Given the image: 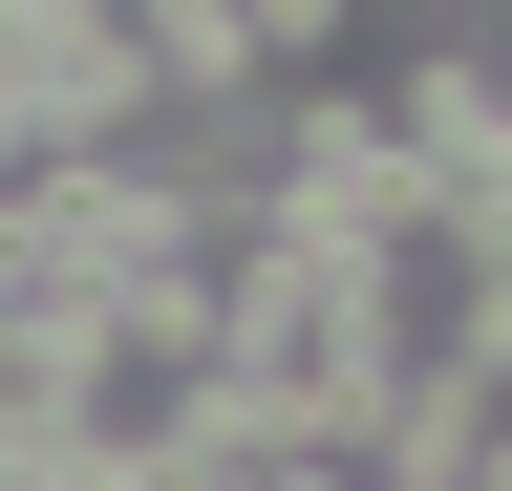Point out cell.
Wrapping results in <instances>:
<instances>
[{
    "instance_id": "obj_1",
    "label": "cell",
    "mask_w": 512,
    "mask_h": 491,
    "mask_svg": "<svg viewBox=\"0 0 512 491\" xmlns=\"http://www.w3.org/2000/svg\"><path fill=\"white\" fill-rule=\"evenodd\" d=\"M214 363H235V406H256V427H299V449H342V470H363V427H384V299H363V257L278 235V257L235 278Z\"/></svg>"
},
{
    "instance_id": "obj_2",
    "label": "cell",
    "mask_w": 512,
    "mask_h": 491,
    "mask_svg": "<svg viewBox=\"0 0 512 491\" xmlns=\"http://www.w3.org/2000/svg\"><path fill=\"white\" fill-rule=\"evenodd\" d=\"M342 43H363V0H235V65L256 86H342Z\"/></svg>"
}]
</instances>
